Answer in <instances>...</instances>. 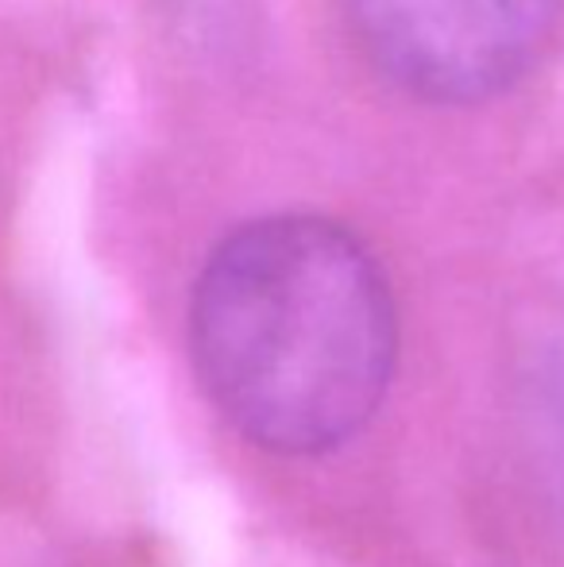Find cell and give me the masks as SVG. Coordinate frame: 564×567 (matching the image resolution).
Here are the masks:
<instances>
[{
  "label": "cell",
  "mask_w": 564,
  "mask_h": 567,
  "mask_svg": "<svg viewBox=\"0 0 564 567\" xmlns=\"http://www.w3.org/2000/svg\"><path fill=\"white\" fill-rule=\"evenodd\" d=\"M189 351L236 433L279 455H321L352 441L387 398L399 359L391 282L337 220H248L197 275Z\"/></svg>",
  "instance_id": "obj_1"
},
{
  "label": "cell",
  "mask_w": 564,
  "mask_h": 567,
  "mask_svg": "<svg viewBox=\"0 0 564 567\" xmlns=\"http://www.w3.org/2000/svg\"><path fill=\"white\" fill-rule=\"evenodd\" d=\"M368 62L429 105H480L530 74L561 0H345Z\"/></svg>",
  "instance_id": "obj_2"
},
{
  "label": "cell",
  "mask_w": 564,
  "mask_h": 567,
  "mask_svg": "<svg viewBox=\"0 0 564 567\" xmlns=\"http://www.w3.org/2000/svg\"><path fill=\"white\" fill-rule=\"evenodd\" d=\"M550 444H553V463H557V475L564 483V343L553 359V371H550Z\"/></svg>",
  "instance_id": "obj_3"
}]
</instances>
